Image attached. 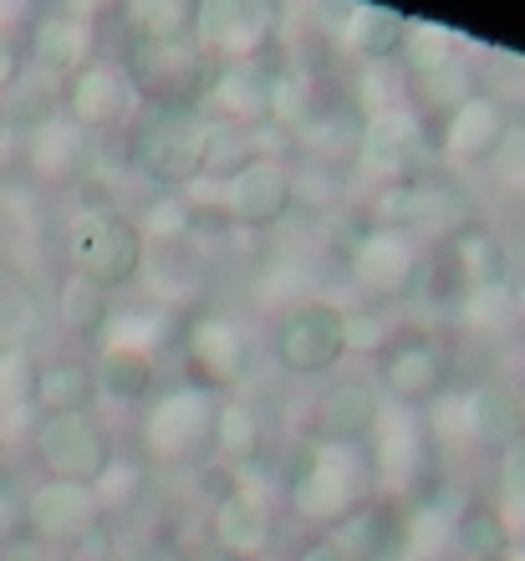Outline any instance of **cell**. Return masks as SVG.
<instances>
[{"label":"cell","mask_w":525,"mask_h":561,"mask_svg":"<svg viewBox=\"0 0 525 561\" xmlns=\"http://www.w3.org/2000/svg\"><path fill=\"white\" fill-rule=\"evenodd\" d=\"M148 245L138 236L133 215L123 209H77L67 225V271L92 286H103L107 296L133 286L144 276Z\"/></svg>","instance_id":"5"},{"label":"cell","mask_w":525,"mask_h":561,"mask_svg":"<svg viewBox=\"0 0 525 561\" xmlns=\"http://www.w3.org/2000/svg\"><path fill=\"white\" fill-rule=\"evenodd\" d=\"M296 561H352V557H347L342 547H336L332 536H311L307 547L296 551Z\"/></svg>","instance_id":"45"},{"label":"cell","mask_w":525,"mask_h":561,"mask_svg":"<svg viewBox=\"0 0 525 561\" xmlns=\"http://www.w3.org/2000/svg\"><path fill=\"white\" fill-rule=\"evenodd\" d=\"M26 536L42 541L46 551H92L103 547L107 536V511L98 501L92 485H67V480H42L36 490H26Z\"/></svg>","instance_id":"9"},{"label":"cell","mask_w":525,"mask_h":561,"mask_svg":"<svg viewBox=\"0 0 525 561\" xmlns=\"http://www.w3.org/2000/svg\"><path fill=\"white\" fill-rule=\"evenodd\" d=\"M398 332H403V327H393V317L383 307H347V353L378 363L398 342Z\"/></svg>","instance_id":"39"},{"label":"cell","mask_w":525,"mask_h":561,"mask_svg":"<svg viewBox=\"0 0 525 561\" xmlns=\"http://www.w3.org/2000/svg\"><path fill=\"white\" fill-rule=\"evenodd\" d=\"M515 128V113L490 92H475L469 103H459L449 118L434 123V148L438 169H465V163H490L505 134Z\"/></svg>","instance_id":"17"},{"label":"cell","mask_w":525,"mask_h":561,"mask_svg":"<svg viewBox=\"0 0 525 561\" xmlns=\"http://www.w3.org/2000/svg\"><path fill=\"white\" fill-rule=\"evenodd\" d=\"M92 378H98V399L148 403L153 383H159V363L144 353H128V347H103L92 363Z\"/></svg>","instance_id":"32"},{"label":"cell","mask_w":525,"mask_h":561,"mask_svg":"<svg viewBox=\"0 0 525 561\" xmlns=\"http://www.w3.org/2000/svg\"><path fill=\"white\" fill-rule=\"evenodd\" d=\"M484 88V72L480 61H475V51H459V57L438 61V67H429V72H409V103L419 107L429 123L449 118L459 103H469L475 92Z\"/></svg>","instance_id":"27"},{"label":"cell","mask_w":525,"mask_h":561,"mask_svg":"<svg viewBox=\"0 0 525 561\" xmlns=\"http://www.w3.org/2000/svg\"><path fill=\"white\" fill-rule=\"evenodd\" d=\"M465 36L449 26H438V21H409V46H403V72H429V67H438V61H449L465 51Z\"/></svg>","instance_id":"38"},{"label":"cell","mask_w":525,"mask_h":561,"mask_svg":"<svg viewBox=\"0 0 525 561\" xmlns=\"http://www.w3.org/2000/svg\"><path fill=\"white\" fill-rule=\"evenodd\" d=\"M383 414H388V399L378 393V383L363 373H347V378H332L311 403V439L363 449Z\"/></svg>","instance_id":"18"},{"label":"cell","mask_w":525,"mask_h":561,"mask_svg":"<svg viewBox=\"0 0 525 561\" xmlns=\"http://www.w3.org/2000/svg\"><path fill=\"white\" fill-rule=\"evenodd\" d=\"M92 403H98L92 363H77V357H52V363H42L36 414H92Z\"/></svg>","instance_id":"31"},{"label":"cell","mask_w":525,"mask_h":561,"mask_svg":"<svg viewBox=\"0 0 525 561\" xmlns=\"http://www.w3.org/2000/svg\"><path fill=\"white\" fill-rule=\"evenodd\" d=\"M133 225H138V236H144L148 251H184V245H194V236H199L194 209L184 205V194H159V199H148L144 215Z\"/></svg>","instance_id":"35"},{"label":"cell","mask_w":525,"mask_h":561,"mask_svg":"<svg viewBox=\"0 0 525 561\" xmlns=\"http://www.w3.org/2000/svg\"><path fill=\"white\" fill-rule=\"evenodd\" d=\"M42 327H46V296L36 291V280L21 266L0 261V353L31 347Z\"/></svg>","instance_id":"30"},{"label":"cell","mask_w":525,"mask_h":561,"mask_svg":"<svg viewBox=\"0 0 525 561\" xmlns=\"http://www.w3.org/2000/svg\"><path fill=\"white\" fill-rule=\"evenodd\" d=\"M88 61H98V26H92L88 15H77V11L36 15L31 42H26V67L42 77V82L61 88V82H72Z\"/></svg>","instance_id":"20"},{"label":"cell","mask_w":525,"mask_h":561,"mask_svg":"<svg viewBox=\"0 0 525 561\" xmlns=\"http://www.w3.org/2000/svg\"><path fill=\"white\" fill-rule=\"evenodd\" d=\"M484 72V92L490 98H500V103L511 107H525V57L521 51H490V67H480Z\"/></svg>","instance_id":"42"},{"label":"cell","mask_w":525,"mask_h":561,"mask_svg":"<svg viewBox=\"0 0 525 561\" xmlns=\"http://www.w3.org/2000/svg\"><path fill=\"white\" fill-rule=\"evenodd\" d=\"M409 21L413 15L393 11V5H352L336 21L332 42L347 51L357 67H398L403 61V46H409Z\"/></svg>","instance_id":"22"},{"label":"cell","mask_w":525,"mask_h":561,"mask_svg":"<svg viewBox=\"0 0 525 561\" xmlns=\"http://www.w3.org/2000/svg\"><path fill=\"white\" fill-rule=\"evenodd\" d=\"M61 118L77 123L82 134H128L138 118V92H133L123 61L98 57L88 61L72 82H61Z\"/></svg>","instance_id":"15"},{"label":"cell","mask_w":525,"mask_h":561,"mask_svg":"<svg viewBox=\"0 0 525 561\" xmlns=\"http://www.w3.org/2000/svg\"><path fill=\"white\" fill-rule=\"evenodd\" d=\"M332 541L352 561H409V505L373 495Z\"/></svg>","instance_id":"24"},{"label":"cell","mask_w":525,"mask_h":561,"mask_svg":"<svg viewBox=\"0 0 525 561\" xmlns=\"http://www.w3.org/2000/svg\"><path fill=\"white\" fill-rule=\"evenodd\" d=\"M98 561H133V557H128V551H113V547H103V551H98Z\"/></svg>","instance_id":"48"},{"label":"cell","mask_w":525,"mask_h":561,"mask_svg":"<svg viewBox=\"0 0 525 561\" xmlns=\"http://www.w3.org/2000/svg\"><path fill=\"white\" fill-rule=\"evenodd\" d=\"M255 134H240V128H225V123H209V148H205V174L209 179H230L240 174L246 163H255Z\"/></svg>","instance_id":"40"},{"label":"cell","mask_w":525,"mask_h":561,"mask_svg":"<svg viewBox=\"0 0 525 561\" xmlns=\"http://www.w3.org/2000/svg\"><path fill=\"white\" fill-rule=\"evenodd\" d=\"M215 424H219V393H209L199 383H169L144 409L138 455L153 470H205L215 459Z\"/></svg>","instance_id":"2"},{"label":"cell","mask_w":525,"mask_h":561,"mask_svg":"<svg viewBox=\"0 0 525 561\" xmlns=\"http://www.w3.org/2000/svg\"><path fill=\"white\" fill-rule=\"evenodd\" d=\"M265 449H271V419L261 414V403L225 393L219 399V424H215V465L235 474L261 470Z\"/></svg>","instance_id":"25"},{"label":"cell","mask_w":525,"mask_h":561,"mask_svg":"<svg viewBox=\"0 0 525 561\" xmlns=\"http://www.w3.org/2000/svg\"><path fill=\"white\" fill-rule=\"evenodd\" d=\"M209 118L199 107H144L128 123V163L133 174L159 184L163 194H184L205 174Z\"/></svg>","instance_id":"3"},{"label":"cell","mask_w":525,"mask_h":561,"mask_svg":"<svg viewBox=\"0 0 525 561\" xmlns=\"http://www.w3.org/2000/svg\"><path fill=\"white\" fill-rule=\"evenodd\" d=\"M511 307H515V317H525V266L511 276Z\"/></svg>","instance_id":"46"},{"label":"cell","mask_w":525,"mask_h":561,"mask_svg":"<svg viewBox=\"0 0 525 561\" xmlns=\"http://www.w3.org/2000/svg\"><path fill=\"white\" fill-rule=\"evenodd\" d=\"M276 501L255 490L250 474H240V490H230L219 505H209V547L219 561H271L276 551Z\"/></svg>","instance_id":"16"},{"label":"cell","mask_w":525,"mask_h":561,"mask_svg":"<svg viewBox=\"0 0 525 561\" xmlns=\"http://www.w3.org/2000/svg\"><path fill=\"white\" fill-rule=\"evenodd\" d=\"M373 470H367V449L347 444H321L307 434L296 449L292 474H286V511L301 520L307 531L336 536L367 501H373Z\"/></svg>","instance_id":"1"},{"label":"cell","mask_w":525,"mask_h":561,"mask_svg":"<svg viewBox=\"0 0 525 561\" xmlns=\"http://www.w3.org/2000/svg\"><path fill=\"white\" fill-rule=\"evenodd\" d=\"M123 72H128L133 92L144 107H199L215 77V61L199 46H148V42H128L123 51Z\"/></svg>","instance_id":"12"},{"label":"cell","mask_w":525,"mask_h":561,"mask_svg":"<svg viewBox=\"0 0 525 561\" xmlns=\"http://www.w3.org/2000/svg\"><path fill=\"white\" fill-rule=\"evenodd\" d=\"M444 251H449L454 271L465 280V301L469 296L505 291V286H511V255H505V245H500L484 225H469L465 236L444 240Z\"/></svg>","instance_id":"29"},{"label":"cell","mask_w":525,"mask_h":561,"mask_svg":"<svg viewBox=\"0 0 525 561\" xmlns=\"http://www.w3.org/2000/svg\"><path fill=\"white\" fill-rule=\"evenodd\" d=\"M36 378H42V357L31 347L0 353V414H36Z\"/></svg>","instance_id":"37"},{"label":"cell","mask_w":525,"mask_h":561,"mask_svg":"<svg viewBox=\"0 0 525 561\" xmlns=\"http://www.w3.org/2000/svg\"><path fill=\"white\" fill-rule=\"evenodd\" d=\"M363 449H367V470H373V490L388 495V501L413 505L423 495L444 490V459H438L434 439H429L423 414L388 409Z\"/></svg>","instance_id":"4"},{"label":"cell","mask_w":525,"mask_h":561,"mask_svg":"<svg viewBox=\"0 0 525 561\" xmlns=\"http://www.w3.org/2000/svg\"><path fill=\"white\" fill-rule=\"evenodd\" d=\"M0 138H5V113H0Z\"/></svg>","instance_id":"50"},{"label":"cell","mask_w":525,"mask_h":561,"mask_svg":"<svg viewBox=\"0 0 525 561\" xmlns=\"http://www.w3.org/2000/svg\"><path fill=\"white\" fill-rule=\"evenodd\" d=\"M26 444L46 480H67V485H98L117 455L113 434L98 414H42Z\"/></svg>","instance_id":"11"},{"label":"cell","mask_w":525,"mask_h":561,"mask_svg":"<svg viewBox=\"0 0 525 561\" xmlns=\"http://www.w3.org/2000/svg\"><path fill=\"white\" fill-rule=\"evenodd\" d=\"M495 505L505 511L515 536H525V439L495 455Z\"/></svg>","instance_id":"41"},{"label":"cell","mask_w":525,"mask_h":561,"mask_svg":"<svg viewBox=\"0 0 525 561\" xmlns=\"http://www.w3.org/2000/svg\"><path fill=\"white\" fill-rule=\"evenodd\" d=\"M276 61H215V77H209V92L199 113L209 123H225V128H240V134H255L271 123V72Z\"/></svg>","instance_id":"19"},{"label":"cell","mask_w":525,"mask_h":561,"mask_svg":"<svg viewBox=\"0 0 525 561\" xmlns=\"http://www.w3.org/2000/svg\"><path fill=\"white\" fill-rule=\"evenodd\" d=\"M92 490H98V501H103L107 516H128V511H138V505L148 501V490H153V465H148L138 449H133V455L117 449L113 465H107L103 480Z\"/></svg>","instance_id":"36"},{"label":"cell","mask_w":525,"mask_h":561,"mask_svg":"<svg viewBox=\"0 0 525 561\" xmlns=\"http://www.w3.org/2000/svg\"><path fill=\"white\" fill-rule=\"evenodd\" d=\"M423 240L409 230H388V225H363L347 251V280L357 286L367 307H393L419 296L423 276Z\"/></svg>","instance_id":"7"},{"label":"cell","mask_w":525,"mask_h":561,"mask_svg":"<svg viewBox=\"0 0 525 561\" xmlns=\"http://www.w3.org/2000/svg\"><path fill=\"white\" fill-rule=\"evenodd\" d=\"M505 561H525V536H515V547H511V557Z\"/></svg>","instance_id":"49"},{"label":"cell","mask_w":525,"mask_h":561,"mask_svg":"<svg viewBox=\"0 0 525 561\" xmlns=\"http://www.w3.org/2000/svg\"><path fill=\"white\" fill-rule=\"evenodd\" d=\"M276 368L286 378H327L347 357V307L307 296L276 322Z\"/></svg>","instance_id":"10"},{"label":"cell","mask_w":525,"mask_h":561,"mask_svg":"<svg viewBox=\"0 0 525 561\" xmlns=\"http://www.w3.org/2000/svg\"><path fill=\"white\" fill-rule=\"evenodd\" d=\"M0 495H21V490H15V474H11V465H5V459H0Z\"/></svg>","instance_id":"47"},{"label":"cell","mask_w":525,"mask_h":561,"mask_svg":"<svg viewBox=\"0 0 525 561\" xmlns=\"http://www.w3.org/2000/svg\"><path fill=\"white\" fill-rule=\"evenodd\" d=\"M515 547V526L495 495H454L449 516V561H505Z\"/></svg>","instance_id":"23"},{"label":"cell","mask_w":525,"mask_h":561,"mask_svg":"<svg viewBox=\"0 0 525 561\" xmlns=\"http://www.w3.org/2000/svg\"><path fill=\"white\" fill-rule=\"evenodd\" d=\"M490 174L505 194H511L515 205H525V123H515L505 144L495 148V159H490Z\"/></svg>","instance_id":"43"},{"label":"cell","mask_w":525,"mask_h":561,"mask_svg":"<svg viewBox=\"0 0 525 561\" xmlns=\"http://www.w3.org/2000/svg\"><path fill=\"white\" fill-rule=\"evenodd\" d=\"M378 393L388 399V409L403 414H429L454 383V353L449 342L429 332V327H403L398 342L378 357Z\"/></svg>","instance_id":"6"},{"label":"cell","mask_w":525,"mask_h":561,"mask_svg":"<svg viewBox=\"0 0 525 561\" xmlns=\"http://www.w3.org/2000/svg\"><path fill=\"white\" fill-rule=\"evenodd\" d=\"M179 353H184V368H190L184 383H199L219 399L235 393L255 368V342L230 311H190L184 332H179Z\"/></svg>","instance_id":"8"},{"label":"cell","mask_w":525,"mask_h":561,"mask_svg":"<svg viewBox=\"0 0 525 561\" xmlns=\"http://www.w3.org/2000/svg\"><path fill=\"white\" fill-rule=\"evenodd\" d=\"M184 317L190 311L159 307V301H138V307H113V322L103 332V347H128V353H144L159 363V353L169 342H179L184 332Z\"/></svg>","instance_id":"28"},{"label":"cell","mask_w":525,"mask_h":561,"mask_svg":"<svg viewBox=\"0 0 525 561\" xmlns=\"http://www.w3.org/2000/svg\"><path fill=\"white\" fill-rule=\"evenodd\" d=\"M21 77H26V46L15 42V31L0 26V98H11Z\"/></svg>","instance_id":"44"},{"label":"cell","mask_w":525,"mask_h":561,"mask_svg":"<svg viewBox=\"0 0 525 561\" xmlns=\"http://www.w3.org/2000/svg\"><path fill=\"white\" fill-rule=\"evenodd\" d=\"M219 215H225L230 230H246V236H265V230L286 225L296 215L292 163L255 159L240 174L219 179Z\"/></svg>","instance_id":"14"},{"label":"cell","mask_w":525,"mask_h":561,"mask_svg":"<svg viewBox=\"0 0 525 561\" xmlns=\"http://www.w3.org/2000/svg\"><path fill=\"white\" fill-rule=\"evenodd\" d=\"M52 311H57L61 332H72V337H82V342H98L107 332V322H113V296H107L103 286H92V280H82V276L67 271L61 286H57Z\"/></svg>","instance_id":"33"},{"label":"cell","mask_w":525,"mask_h":561,"mask_svg":"<svg viewBox=\"0 0 525 561\" xmlns=\"http://www.w3.org/2000/svg\"><path fill=\"white\" fill-rule=\"evenodd\" d=\"M194 46L209 61L281 57V15L265 0H205L194 15Z\"/></svg>","instance_id":"13"},{"label":"cell","mask_w":525,"mask_h":561,"mask_svg":"<svg viewBox=\"0 0 525 561\" xmlns=\"http://www.w3.org/2000/svg\"><path fill=\"white\" fill-rule=\"evenodd\" d=\"M194 0H138L128 11V36L148 46H190L194 42Z\"/></svg>","instance_id":"34"},{"label":"cell","mask_w":525,"mask_h":561,"mask_svg":"<svg viewBox=\"0 0 525 561\" xmlns=\"http://www.w3.org/2000/svg\"><path fill=\"white\" fill-rule=\"evenodd\" d=\"M21 153H26L31 179H42L52 190H77V184L98 169V144H92V134H82V128L67 118H52L46 128L21 138Z\"/></svg>","instance_id":"21"},{"label":"cell","mask_w":525,"mask_h":561,"mask_svg":"<svg viewBox=\"0 0 525 561\" xmlns=\"http://www.w3.org/2000/svg\"><path fill=\"white\" fill-rule=\"evenodd\" d=\"M469 393V439L484 455H505L525 439V399L511 383H475Z\"/></svg>","instance_id":"26"}]
</instances>
